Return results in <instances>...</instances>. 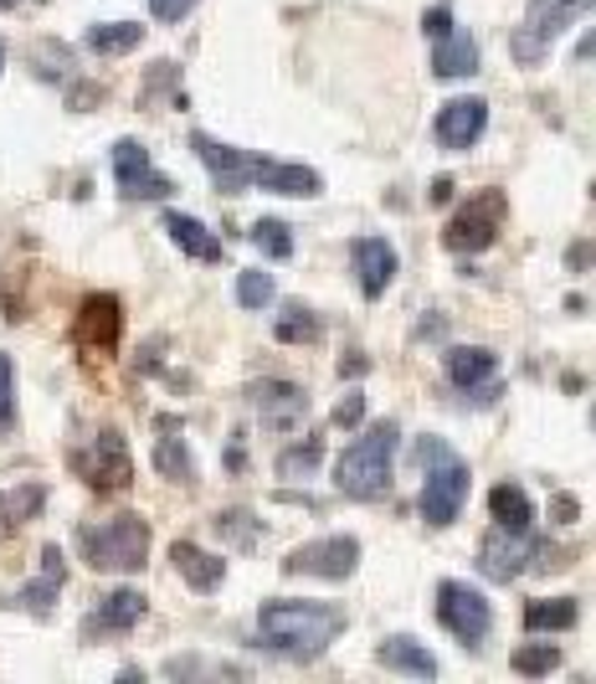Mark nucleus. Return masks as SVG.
I'll list each match as a JSON object with an SVG mask.
<instances>
[{"instance_id":"obj_1","label":"nucleus","mask_w":596,"mask_h":684,"mask_svg":"<svg viewBox=\"0 0 596 684\" xmlns=\"http://www.w3.org/2000/svg\"><path fill=\"white\" fill-rule=\"evenodd\" d=\"M345 607L309 603V597H273L257 607V644L289 658H319L345 633Z\"/></svg>"},{"instance_id":"obj_2","label":"nucleus","mask_w":596,"mask_h":684,"mask_svg":"<svg viewBox=\"0 0 596 684\" xmlns=\"http://www.w3.org/2000/svg\"><path fill=\"white\" fill-rule=\"evenodd\" d=\"M397 438H401V428L391 422V417H385V422H371V428L360 432L355 443L340 453V463H334V483H340V495L360 499V505L391 495V458H397Z\"/></svg>"},{"instance_id":"obj_3","label":"nucleus","mask_w":596,"mask_h":684,"mask_svg":"<svg viewBox=\"0 0 596 684\" xmlns=\"http://www.w3.org/2000/svg\"><path fill=\"white\" fill-rule=\"evenodd\" d=\"M411 458L427 469V483H422V495H417V515H422L432 530H442V525H452L468 505V463L452 453L442 438H432V432L411 443Z\"/></svg>"},{"instance_id":"obj_4","label":"nucleus","mask_w":596,"mask_h":684,"mask_svg":"<svg viewBox=\"0 0 596 684\" xmlns=\"http://www.w3.org/2000/svg\"><path fill=\"white\" fill-rule=\"evenodd\" d=\"M78 550L94 571H145L149 520L145 515H114L104 525H78Z\"/></svg>"},{"instance_id":"obj_5","label":"nucleus","mask_w":596,"mask_h":684,"mask_svg":"<svg viewBox=\"0 0 596 684\" xmlns=\"http://www.w3.org/2000/svg\"><path fill=\"white\" fill-rule=\"evenodd\" d=\"M592 11V0H530L525 11V27L509 37V52H515L519 68H540L550 41L560 37L566 27H576V16Z\"/></svg>"},{"instance_id":"obj_6","label":"nucleus","mask_w":596,"mask_h":684,"mask_svg":"<svg viewBox=\"0 0 596 684\" xmlns=\"http://www.w3.org/2000/svg\"><path fill=\"white\" fill-rule=\"evenodd\" d=\"M438 623L458 638V644L478 648L494 628V603L468 582H442L438 587Z\"/></svg>"},{"instance_id":"obj_7","label":"nucleus","mask_w":596,"mask_h":684,"mask_svg":"<svg viewBox=\"0 0 596 684\" xmlns=\"http://www.w3.org/2000/svg\"><path fill=\"white\" fill-rule=\"evenodd\" d=\"M72 469L88 479V489L98 495H114V489H129L134 483V463H129V443H124L119 428H104L94 443L72 453Z\"/></svg>"},{"instance_id":"obj_8","label":"nucleus","mask_w":596,"mask_h":684,"mask_svg":"<svg viewBox=\"0 0 596 684\" xmlns=\"http://www.w3.org/2000/svg\"><path fill=\"white\" fill-rule=\"evenodd\" d=\"M499 222H504V196L499 190H483V196H473L463 212L448 216L442 247H448V253H468V257L483 253V247H494V237H499Z\"/></svg>"},{"instance_id":"obj_9","label":"nucleus","mask_w":596,"mask_h":684,"mask_svg":"<svg viewBox=\"0 0 596 684\" xmlns=\"http://www.w3.org/2000/svg\"><path fill=\"white\" fill-rule=\"evenodd\" d=\"M360 566V540L355 536H324L309 546L289 550L283 571L289 577H319V582H350Z\"/></svg>"},{"instance_id":"obj_10","label":"nucleus","mask_w":596,"mask_h":684,"mask_svg":"<svg viewBox=\"0 0 596 684\" xmlns=\"http://www.w3.org/2000/svg\"><path fill=\"white\" fill-rule=\"evenodd\" d=\"M242 186L309 202V196H319V190H324V180H319V170H309V165L273 160V155H252V149H242Z\"/></svg>"},{"instance_id":"obj_11","label":"nucleus","mask_w":596,"mask_h":684,"mask_svg":"<svg viewBox=\"0 0 596 684\" xmlns=\"http://www.w3.org/2000/svg\"><path fill=\"white\" fill-rule=\"evenodd\" d=\"M114 180H119L124 202H170L175 196V180L149 165V149L139 139H119L114 145Z\"/></svg>"},{"instance_id":"obj_12","label":"nucleus","mask_w":596,"mask_h":684,"mask_svg":"<svg viewBox=\"0 0 596 684\" xmlns=\"http://www.w3.org/2000/svg\"><path fill=\"white\" fill-rule=\"evenodd\" d=\"M550 550L545 540H535V530H494L483 540V556H478V571L494 582H515L525 566H535V556Z\"/></svg>"},{"instance_id":"obj_13","label":"nucleus","mask_w":596,"mask_h":684,"mask_svg":"<svg viewBox=\"0 0 596 684\" xmlns=\"http://www.w3.org/2000/svg\"><path fill=\"white\" fill-rule=\"evenodd\" d=\"M247 402H252V412L263 417L267 432H293L309 417V397L293 381H252Z\"/></svg>"},{"instance_id":"obj_14","label":"nucleus","mask_w":596,"mask_h":684,"mask_svg":"<svg viewBox=\"0 0 596 684\" xmlns=\"http://www.w3.org/2000/svg\"><path fill=\"white\" fill-rule=\"evenodd\" d=\"M350 268H355V283L365 299H385L391 279L401 273V257L385 237H355L350 242Z\"/></svg>"},{"instance_id":"obj_15","label":"nucleus","mask_w":596,"mask_h":684,"mask_svg":"<svg viewBox=\"0 0 596 684\" xmlns=\"http://www.w3.org/2000/svg\"><path fill=\"white\" fill-rule=\"evenodd\" d=\"M62 582H67L62 550H57V546H41V571L21 592H11V607H21V613H31V617H47L57 607V597H62Z\"/></svg>"},{"instance_id":"obj_16","label":"nucleus","mask_w":596,"mask_h":684,"mask_svg":"<svg viewBox=\"0 0 596 684\" xmlns=\"http://www.w3.org/2000/svg\"><path fill=\"white\" fill-rule=\"evenodd\" d=\"M149 597L134 587H119L108 592V597H98V607L88 613V623H82V638H108V633H129L139 617H145Z\"/></svg>"},{"instance_id":"obj_17","label":"nucleus","mask_w":596,"mask_h":684,"mask_svg":"<svg viewBox=\"0 0 596 684\" xmlns=\"http://www.w3.org/2000/svg\"><path fill=\"white\" fill-rule=\"evenodd\" d=\"M489 129V104L483 98H452L438 114V145L442 149H473Z\"/></svg>"},{"instance_id":"obj_18","label":"nucleus","mask_w":596,"mask_h":684,"mask_svg":"<svg viewBox=\"0 0 596 684\" xmlns=\"http://www.w3.org/2000/svg\"><path fill=\"white\" fill-rule=\"evenodd\" d=\"M155 469H159V479H170V483H196V458H190V448H186V422L180 417H155Z\"/></svg>"},{"instance_id":"obj_19","label":"nucleus","mask_w":596,"mask_h":684,"mask_svg":"<svg viewBox=\"0 0 596 684\" xmlns=\"http://www.w3.org/2000/svg\"><path fill=\"white\" fill-rule=\"evenodd\" d=\"M432 72L438 78H473L478 72V41L458 21L442 37H432Z\"/></svg>"},{"instance_id":"obj_20","label":"nucleus","mask_w":596,"mask_h":684,"mask_svg":"<svg viewBox=\"0 0 596 684\" xmlns=\"http://www.w3.org/2000/svg\"><path fill=\"white\" fill-rule=\"evenodd\" d=\"M170 566L186 577L190 592H216L226 582V561H222V556L190 546V540H175V546H170Z\"/></svg>"},{"instance_id":"obj_21","label":"nucleus","mask_w":596,"mask_h":684,"mask_svg":"<svg viewBox=\"0 0 596 684\" xmlns=\"http://www.w3.org/2000/svg\"><path fill=\"white\" fill-rule=\"evenodd\" d=\"M165 237H170L186 257H196V263H222V237H216L206 222H196V216L165 212Z\"/></svg>"},{"instance_id":"obj_22","label":"nucleus","mask_w":596,"mask_h":684,"mask_svg":"<svg viewBox=\"0 0 596 684\" xmlns=\"http://www.w3.org/2000/svg\"><path fill=\"white\" fill-rule=\"evenodd\" d=\"M442 371H448L452 387L473 391V387H483V381L499 377V355L483 350V345H452L448 355H442Z\"/></svg>"},{"instance_id":"obj_23","label":"nucleus","mask_w":596,"mask_h":684,"mask_svg":"<svg viewBox=\"0 0 596 684\" xmlns=\"http://www.w3.org/2000/svg\"><path fill=\"white\" fill-rule=\"evenodd\" d=\"M375 658H381V670L391 674H417V680H438V658L427 654L411 633H391L381 648H375Z\"/></svg>"},{"instance_id":"obj_24","label":"nucleus","mask_w":596,"mask_h":684,"mask_svg":"<svg viewBox=\"0 0 596 684\" xmlns=\"http://www.w3.org/2000/svg\"><path fill=\"white\" fill-rule=\"evenodd\" d=\"M119 324H124V314H119V299H114V294H98V299H88V309H82L78 335L88 340V345H104V350H114V340H119Z\"/></svg>"},{"instance_id":"obj_25","label":"nucleus","mask_w":596,"mask_h":684,"mask_svg":"<svg viewBox=\"0 0 596 684\" xmlns=\"http://www.w3.org/2000/svg\"><path fill=\"white\" fill-rule=\"evenodd\" d=\"M41 505H47V483H16V489H6L0 495V540H11Z\"/></svg>"},{"instance_id":"obj_26","label":"nucleus","mask_w":596,"mask_h":684,"mask_svg":"<svg viewBox=\"0 0 596 684\" xmlns=\"http://www.w3.org/2000/svg\"><path fill=\"white\" fill-rule=\"evenodd\" d=\"M489 515L499 530H535V505L519 483H499L489 495Z\"/></svg>"},{"instance_id":"obj_27","label":"nucleus","mask_w":596,"mask_h":684,"mask_svg":"<svg viewBox=\"0 0 596 684\" xmlns=\"http://www.w3.org/2000/svg\"><path fill=\"white\" fill-rule=\"evenodd\" d=\"M582 623V603L576 597H545V603L525 607V628L530 633H560Z\"/></svg>"},{"instance_id":"obj_28","label":"nucleus","mask_w":596,"mask_h":684,"mask_svg":"<svg viewBox=\"0 0 596 684\" xmlns=\"http://www.w3.org/2000/svg\"><path fill=\"white\" fill-rule=\"evenodd\" d=\"M273 335H279L283 345H314V340L324 335V320H319V314L304 304V299H289L283 320L273 324Z\"/></svg>"},{"instance_id":"obj_29","label":"nucleus","mask_w":596,"mask_h":684,"mask_svg":"<svg viewBox=\"0 0 596 684\" xmlns=\"http://www.w3.org/2000/svg\"><path fill=\"white\" fill-rule=\"evenodd\" d=\"M145 41V27H134V21H98L88 27V47L98 57H119V52H134Z\"/></svg>"},{"instance_id":"obj_30","label":"nucleus","mask_w":596,"mask_h":684,"mask_svg":"<svg viewBox=\"0 0 596 684\" xmlns=\"http://www.w3.org/2000/svg\"><path fill=\"white\" fill-rule=\"evenodd\" d=\"M257 247H263L273 263H289L293 257V227L289 222H279V216H263V222H252V232H247Z\"/></svg>"},{"instance_id":"obj_31","label":"nucleus","mask_w":596,"mask_h":684,"mask_svg":"<svg viewBox=\"0 0 596 684\" xmlns=\"http://www.w3.org/2000/svg\"><path fill=\"white\" fill-rule=\"evenodd\" d=\"M170 680H242L237 664H216V658H196V654H180L165 664Z\"/></svg>"},{"instance_id":"obj_32","label":"nucleus","mask_w":596,"mask_h":684,"mask_svg":"<svg viewBox=\"0 0 596 684\" xmlns=\"http://www.w3.org/2000/svg\"><path fill=\"white\" fill-rule=\"evenodd\" d=\"M509 670L525 674V680H540V674H556L560 670V648L550 644H525L509 654Z\"/></svg>"},{"instance_id":"obj_33","label":"nucleus","mask_w":596,"mask_h":684,"mask_svg":"<svg viewBox=\"0 0 596 684\" xmlns=\"http://www.w3.org/2000/svg\"><path fill=\"white\" fill-rule=\"evenodd\" d=\"M319 458H324V438H304V443H293L279 453V473L283 479H309L319 469Z\"/></svg>"},{"instance_id":"obj_34","label":"nucleus","mask_w":596,"mask_h":684,"mask_svg":"<svg viewBox=\"0 0 596 684\" xmlns=\"http://www.w3.org/2000/svg\"><path fill=\"white\" fill-rule=\"evenodd\" d=\"M216 530H222V540H232L237 550H252L257 540H263V525H257V515L252 510H222Z\"/></svg>"},{"instance_id":"obj_35","label":"nucleus","mask_w":596,"mask_h":684,"mask_svg":"<svg viewBox=\"0 0 596 684\" xmlns=\"http://www.w3.org/2000/svg\"><path fill=\"white\" fill-rule=\"evenodd\" d=\"M237 304H247V309H267L273 304V273H263V268H247L237 279Z\"/></svg>"},{"instance_id":"obj_36","label":"nucleus","mask_w":596,"mask_h":684,"mask_svg":"<svg viewBox=\"0 0 596 684\" xmlns=\"http://www.w3.org/2000/svg\"><path fill=\"white\" fill-rule=\"evenodd\" d=\"M16 428V361L0 350V432Z\"/></svg>"},{"instance_id":"obj_37","label":"nucleus","mask_w":596,"mask_h":684,"mask_svg":"<svg viewBox=\"0 0 596 684\" xmlns=\"http://www.w3.org/2000/svg\"><path fill=\"white\" fill-rule=\"evenodd\" d=\"M190 11H196V0H149V16H155V21H165V27L186 21Z\"/></svg>"},{"instance_id":"obj_38","label":"nucleus","mask_w":596,"mask_h":684,"mask_svg":"<svg viewBox=\"0 0 596 684\" xmlns=\"http://www.w3.org/2000/svg\"><path fill=\"white\" fill-rule=\"evenodd\" d=\"M360 417H365V397H360V391H350L345 402H340V412H334V428H355Z\"/></svg>"},{"instance_id":"obj_39","label":"nucleus","mask_w":596,"mask_h":684,"mask_svg":"<svg viewBox=\"0 0 596 684\" xmlns=\"http://www.w3.org/2000/svg\"><path fill=\"white\" fill-rule=\"evenodd\" d=\"M550 515H556V525H576L582 520V505H576L570 495H556L550 499Z\"/></svg>"},{"instance_id":"obj_40","label":"nucleus","mask_w":596,"mask_h":684,"mask_svg":"<svg viewBox=\"0 0 596 684\" xmlns=\"http://www.w3.org/2000/svg\"><path fill=\"white\" fill-rule=\"evenodd\" d=\"M371 371V361L360 355V350H345V361H340V377H365Z\"/></svg>"},{"instance_id":"obj_41","label":"nucleus","mask_w":596,"mask_h":684,"mask_svg":"<svg viewBox=\"0 0 596 684\" xmlns=\"http://www.w3.org/2000/svg\"><path fill=\"white\" fill-rule=\"evenodd\" d=\"M566 263L570 268H586V263H592V242H576V247L566 253Z\"/></svg>"},{"instance_id":"obj_42","label":"nucleus","mask_w":596,"mask_h":684,"mask_svg":"<svg viewBox=\"0 0 596 684\" xmlns=\"http://www.w3.org/2000/svg\"><path fill=\"white\" fill-rule=\"evenodd\" d=\"M448 196H452V180H448V175H442V180H432V202H448Z\"/></svg>"},{"instance_id":"obj_43","label":"nucleus","mask_w":596,"mask_h":684,"mask_svg":"<svg viewBox=\"0 0 596 684\" xmlns=\"http://www.w3.org/2000/svg\"><path fill=\"white\" fill-rule=\"evenodd\" d=\"M16 6H21V0H0V11H16Z\"/></svg>"},{"instance_id":"obj_44","label":"nucleus","mask_w":596,"mask_h":684,"mask_svg":"<svg viewBox=\"0 0 596 684\" xmlns=\"http://www.w3.org/2000/svg\"><path fill=\"white\" fill-rule=\"evenodd\" d=\"M0 68H6V52H0Z\"/></svg>"}]
</instances>
